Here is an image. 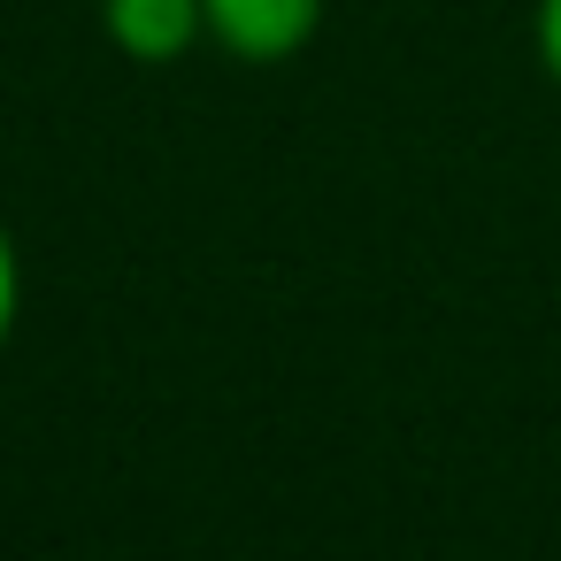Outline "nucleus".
Segmentation results:
<instances>
[{
  "label": "nucleus",
  "mask_w": 561,
  "mask_h": 561,
  "mask_svg": "<svg viewBox=\"0 0 561 561\" xmlns=\"http://www.w3.org/2000/svg\"><path fill=\"white\" fill-rule=\"evenodd\" d=\"M208 16V47L231 62H293L316 32H323V0H201Z\"/></svg>",
  "instance_id": "obj_1"
},
{
  "label": "nucleus",
  "mask_w": 561,
  "mask_h": 561,
  "mask_svg": "<svg viewBox=\"0 0 561 561\" xmlns=\"http://www.w3.org/2000/svg\"><path fill=\"white\" fill-rule=\"evenodd\" d=\"M93 9H101L108 47L139 70H162V62H185L193 47H208L201 0H93Z\"/></svg>",
  "instance_id": "obj_2"
},
{
  "label": "nucleus",
  "mask_w": 561,
  "mask_h": 561,
  "mask_svg": "<svg viewBox=\"0 0 561 561\" xmlns=\"http://www.w3.org/2000/svg\"><path fill=\"white\" fill-rule=\"evenodd\" d=\"M16 316H24V254H16V231L0 224V354L16 339Z\"/></svg>",
  "instance_id": "obj_3"
},
{
  "label": "nucleus",
  "mask_w": 561,
  "mask_h": 561,
  "mask_svg": "<svg viewBox=\"0 0 561 561\" xmlns=\"http://www.w3.org/2000/svg\"><path fill=\"white\" fill-rule=\"evenodd\" d=\"M530 47H538V70L561 85V0H538L530 9Z\"/></svg>",
  "instance_id": "obj_4"
}]
</instances>
